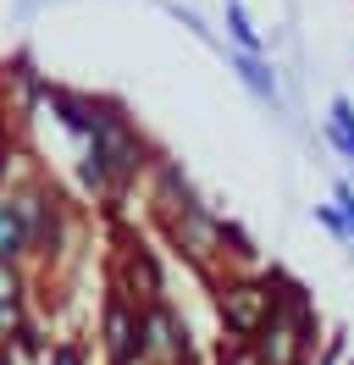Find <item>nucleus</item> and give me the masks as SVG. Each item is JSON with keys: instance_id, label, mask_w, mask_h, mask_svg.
Segmentation results:
<instances>
[{"instance_id": "1", "label": "nucleus", "mask_w": 354, "mask_h": 365, "mask_svg": "<svg viewBox=\"0 0 354 365\" xmlns=\"http://www.w3.org/2000/svg\"><path fill=\"white\" fill-rule=\"evenodd\" d=\"M150 160H155V144L138 133V122L116 100H106V116H100L94 138H88L84 155H78V182L100 205H116L133 182L150 172Z\"/></svg>"}, {"instance_id": "2", "label": "nucleus", "mask_w": 354, "mask_h": 365, "mask_svg": "<svg viewBox=\"0 0 354 365\" xmlns=\"http://www.w3.org/2000/svg\"><path fill=\"white\" fill-rule=\"evenodd\" d=\"M266 272H271L277 304H271V321L249 338V365H315V349H321V316H315L310 288H305V282H293L283 266H266Z\"/></svg>"}, {"instance_id": "3", "label": "nucleus", "mask_w": 354, "mask_h": 365, "mask_svg": "<svg viewBox=\"0 0 354 365\" xmlns=\"http://www.w3.org/2000/svg\"><path fill=\"white\" fill-rule=\"evenodd\" d=\"M155 222H161V232H166V250L183 255L205 282H211L216 272H227V216L211 210L199 194H188L177 210L155 216Z\"/></svg>"}, {"instance_id": "4", "label": "nucleus", "mask_w": 354, "mask_h": 365, "mask_svg": "<svg viewBox=\"0 0 354 365\" xmlns=\"http://www.w3.org/2000/svg\"><path fill=\"white\" fill-rule=\"evenodd\" d=\"M6 194H11V200H17V210H22V227H28L34 260L56 266V260L66 255V244H72V205L61 200V188L44 178V172H28V178L11 182Z\"/></svg>"}, {"instance_id": "5", "label": "nucleus", "mask_w": 354, "mask_h": 365, "mask_svg": "<svg viewBox=\"0 0 354 365\" xmlns=\"http://www.w3.org/2000/svg\"><path fill=\"white\" fill-rule=\"evenodd\" d=\"M211 304H216L221 332H233V338L249 343L266 321H271V304H277L271 272H216L211 277Z\"/></svg>"}, {"instance_id": "6", "label": "nucleus", "mask_w": 354, "mask_h": 365, "mask_svg": "<svg viewBox=\"0 0 354 365\" xmlns=\"http://www.w3.org/2000/svg\"><path fill=\"white\" fill-rule=\"evenodd\" d=\"M194 360V332L172 299L144 304V365H188Z\"/></svg>"}, {"instance_id": "7", "label": "nucleus", "mask_w": 354, "mask_h": 365, "mask_svg": "<svg viewBox=\"0 0 354 365\" xmlns=\"http://www.w3.org/2000/svg\"><path fill=\"white\" fill-rule=\"evenodd\" d=\"M116 282L128 288L133 304H155V299H172L166 294V266H161V255H155L150 238H138L128 232V244H122V260H116Z\"/></svg>"}, {"instance_id": "8", "label": "nucleus", "mask_w": 354, "mask_h": 365, "mask_svg": "<svg viewBox=\"0 0 354 365\" xmlns=\"http://www.w3.org/2000/svg\"><path fill=\"white\" fill-rule=\"evenodd\" d=\"M44 106H50V116L61 122V133H72L78 144H88L94 128H100V116H106V100H100V94L66 89V83H50V89H44Z\"/></svg>"}, {"instance_id": "9", "label": "nucleus", "mask_w": 354, "mask_h": 365, "mask_svg": "<svg viewBox=\"0 0 354 365\" xmlns=\"http://www.w3.org/2000/svg\"><path fill=\"white\" fill-rule=\"evenodd\" d=\"M221 56H227V72H233L261 106H283V72H277L271 56H249V50H221Z\"/></svg>"}, {"instance_id": "10", "label": "nucleus", "mask_w": 354, "mask_h": 365, "mask_svg": "<svg viewBox=\"0 0 354 365\" xmlns=\"http://www.w3.org/2000/svg\"><path fill=\"white\" fill-rule=\"evenodd\" d=\"M144 182H150V210H155V216L177 210L188 194H194V182H188V172H183V160L166 155V150H155V160H150V172H144Z\"/></svg>"}, {"instance_id": "11", "label": "nucleus", "mask_w": 354, "mask_h": 365, "mask_svg": "<svg viewBox=\"0 0 354 365\" xmlns=\"http://www.w3.org/2000/svg\"><path fill=\"white\" fill-rule=\"evenodd\" d=\"M0 260L6 266H28L34 260V244H28V227H22V210L11 194H0Z\"/></svg>"}, {"instance_id": "12", "label": "nucleus", "mask_w": 354, "mask_h": 365, "mask_svg": "<svg viewBox=\"0 0 354 365\" xmlns=\"http://www.w3.org/2000/svg\"><path fill=\"white\" fill-rule=\"evenodd\" d=\"M321 138H327L338 155L354 166V100L349 94H332L327 100V116H321Z\"/></svg>"}, {"instance_id": "13", "label": "nucleus", "mask_w": 354, "mask_h": 365, "mask_svg": "<svg viewBox=\"0 0 354 365\" xmlns=\"http://www.w3.org/2000/svg\"><path fill=\"white\" fill-rule=\"evenodd\" d=\"M221 11H227V39H233V50H249V56H266V34L255 28V17H249V6H243V0H221Z\"/></svg>"}, {"instance_id": "14", "label": "nucleus", "mask_w": 354, "mask_h": 365, "mask_svg": "<svg viewBox=\"0 0 354 365\" xmlns=\"http://www.w3.org/2000/svg\"><path fill=\"white\" fill-rule=\"evenodd\" d=\"M34 282H28V266H6L0 260V304H28Z\"/></svg>"}, {"instance_id": "15", "label": "nucleus", "mask_w": 354, "mask_h": 365, "mask_svg": "<svg viewBox=\"0 0 354 365\" xmlns=\"http://www.w3.org/2000/svg\"><path fill=\"white\" fill-rule=\"evenodd\" d=\"M44 365H94V354H88L84 338H56L44 349Z\"/></svg>"}, {"instance_id": "16", "label": "nucleus", "mask_w": 354, "mask_h": 365, "mask_svg": "<svg viewBox=\"0 0 354 365\" xmlns=\"http://www.w3.org/2000/svg\"><path fill=\"white\" fill-rule=\"evenodd\" d=\"M166 11H172L177 23H183V28H188V34H194L199 45H216V50H227V45H221V39H216V28L205 23V17H199L194 6H183V0H172V6H166Z\"/></svg>"}, {"instance_id": "17", "label": "nucleus", "mask_w": 354, "mask_h": 365, "mask_svg": "<svg viewBox=\"0 0 354 365\" xmlns=\"http://www.w3.org/2000/svg\"><path fill=\"white\" fill-rule=\"evenodd\" d=\"M315 222H321L332 238H343V244H349V222H343V210H338V205H315Z\"/></svg>"}, {"instance_id": "18", "label": "nucleus", "mask_w": 354, "mask_h": 365, "mask_svg": "<svg viewBox=\"0 0 354 365\" xmlns=\"http://www.w3.org/2000/svg\"><path fill=\"white\" fill-rule=\"evenodd\" d=\"M332 205L343 210V222H349V244H354V182H332Z\"/></svg>"}, {"instance_id": "19", "label": "nucleus", "mask_w": 354, "mask_h": 365, "mask_svg": "<svg viewBox=\"0 0 354 365\" xmlns=\"http://www.w3.org/2000/svg\"><path fill=\"white\" fill-rule=\"evenodd\" d=\"M343 338H349V332H332V338L321 343V354H315V365H343V354H349V343H343Z\"/></svg>"}, {"instance_id": "20", "label": "nucleus", "mask_w": 354, "mask_h": 365, "mask_svg": "<svg viewBox=\"0 0 354 365\" xmlns=\"http://www.w3.org/2000/svg\"><path fill=\"white\" fill-rule=\"evenodd\" d=\"M0 365H22V360H17V354H11V349H6V354H0Z\"/></svg>"}, {"instance_id": "21", "label": "nucleus", "mask_w": 354, "mask_h": 365, "mask_svg": "<svg viewBox=\"0 0 354 365\" xmlns=\"http://www.w3.org/2000/svg\"><path fill=\"white\" fill-rule=\"evenodd\" d=\"M0 354H6V349H0Z\"/></svg>"}]
</instances>
